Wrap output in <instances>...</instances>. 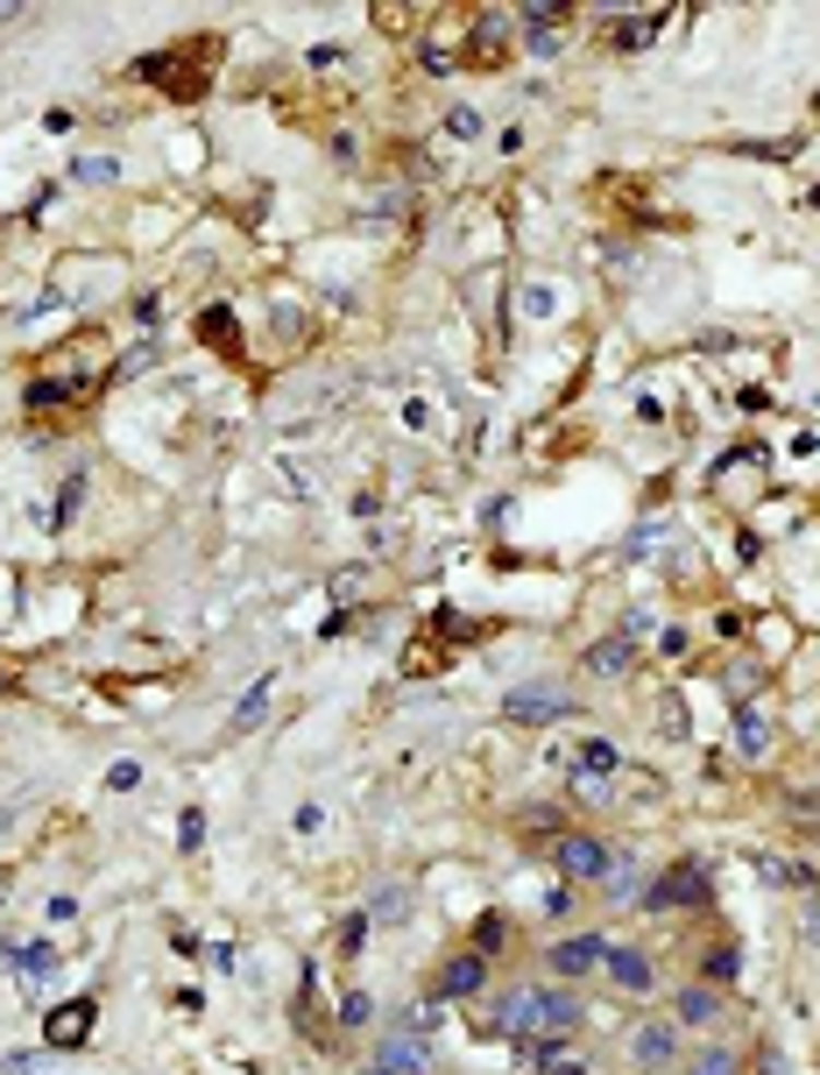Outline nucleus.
Returning a JSON list of instances; mask_svg holds the SVG:
<instances>
[{"mask_svg":"<svg viewBox=\"0 0 820 1075\" xmlns=\"http://www.w3.org/2000/svg\"><path fill=\"white\" fill-rule=\"evenodd\" d=\"M262 714H270V680H255V686H248V700L234 708V729H255Z\"/></svg>","mask_w":820,"mask_h":1075,"instance_id":"obj_18","label":"nucleus"},{"mask_svg":"<svg viewBox=\"0 0 820 1075\" xmlns=\"http://www.w3.org/2000/svg\"><path fill=\"white\" fill-rule=\"evenodd\" d=\"M93 997H71V1005L64 1012H57V1019H50V1048H79V1040L85 1033H93Z\"/></svg>","mask_w":820,"mask_h":1075,"instance_id":"obj_10","label":"nucleus"},{"mask_svg":"<svg viewBox=\"0 0 820 1075\" xmlns=\"http://www.w3.org/2000/svg\"><path fill=\"white\" fill-rule=\"evenodd\" d=\"M764 1075H793V1068H785V1054H779V1048H764Z\"/></svg>","mask_w":820,"mask_h":1075,"instance_id":"obj_31","label":"nucleus"},{"mask_svg":"<svg viewBox=\"0 0 820 1075\" xmlns=\"http://www.w3.org/2000/svg\"><path fill=\"white\" fill-rule=\"evenodd\" d=\"M502 714H510V722H566V714H573V686H559V680H524V686H510V694H502Z\"/></svg>","mask_w":820,"mask_h":1075,"instance_id":"obj_2","label":"nucleus"},{"mask_svg":"<svg viewBox=\"0 0 820 1075\" xmlns=\"http://www.w3.org/2000/svg\"><path fill=\"white\" fill-rule=\"evenodd\" d=\"M602 885H608V899H616V906H630V891H637V857H622V849H616V863H608Z\"/></svg>","mask_w":820,"mask_h":1075,"instance_id":"obj_17","label":"nucleus"},{"mask_svg":"<svg viewBox=\"0 0 820 1075\" xmlns=\"http://www.w3.org/2000/svg\"><path fill=\"white\" fill-rule=\"evenodd\" d=\"M71 170H79V177H85V185H107V177H114V170H121V163H107V156H93V163H71Z\"/></svg>","mask_w":820,"mask_h":1075,"instance_id":"obj_28","label":"nucleus"},{"mask_svg":"<svg viewBox=\"0 0 820 1075\" xmlns=\"http://www.w3.org/2000/svg\"><path fill=\"white\" fill-rule=\"evenodd\" d=\"M0 694H14V672H0Z\"/></svg>","mask_w":820,"mask_h":1075,"instance_id":"obj_33","label":"nucleus"},{"mask_svg":"<svg viewBox=\"0 0 820 1075\" xmlns=\"http://www.w3.org/2000/svg\"><path fill=\"white\" fill-rule=\"evenodd\" d=\"M793 820H820V800H793Z\"/></svg>","mask_w":820,"mask_h":1075,"instance_id":"obj_32","label":"nucleus"},{"mask_svg":"<svg viewBox=\"0 0 820 1075\" xmlns=\"http://www.w3.org/2000/svg\"><path fill=\"white\" fill-rule=\"evenodd\" d=\"M36 1062H43V1054H8V1062H0V1075H28Z\"/></svg>","mask_w":820,"mask_h":1075,"instance_id":"obj_30","label":"nucleus"},{"mask_svg":"<svg viewBox=\"0 0 820 1075\" xmlns=\"http://www.w3.org/2000/svg\"><path fill=\"white\" fill-rule=\"evenodd\" d=\"M107 785H114V793H135V785H142V765H135V757H128V765H114Z\"/></svg>","mask_w":820,"mask_h":1075,"instance_id":"obj_27","label":"nucleus"},{"mask_svg":"<svg viewBox=\"0 0 820 1075\" xmlns=\"http://www.w3.org/2000/svg\"><path fill=\"white\" fill-rule=\"evenodd\" d=\"M736 1048H693V1062H686V1075H736Z\"/></svg>","mask_w":820,"mask_h":1075,"instance_id":"obj_16","label":"nucleus"},{"mask_svg":"<svg viewBox=\"0 0 820 1075\" xmlns=\"http://www.w3.org/2000/svg\"><path fill=\"white\" fill-rule=\"evenodd\" d=\"M673 1019H686V1026H714V1019H722V997H714L708 983H686V991L673 997Z\"/></svg>","mask_w":820,"mask_h":1075,"instance_id":"obj_11","label":"nucleus"},{"mask_svg":"<svg viewBox=\"0 0 820 1075\" xmlns=\"http://www.w3.org/2000/svg\"><path fill=\"white\" fill-rule=\"evenodd\" d=\"M602 955H608V941L602 934H573V941H559V948H551V977H594V969H602Z\"/></svg>","mask_w":820,"mask_h":1075,"instance_id":"obj_7","label":"nucleus"},{"mask_svg":"<svg viewBox=\"0 0 820 1075\" xmlns=\"http://www.w3.org/2000/svg\"><path fill=\"white\" fill-rule=\"evenodd\" d=\"M630 665H637V645H630V637H602V645L587 651V672H602V680H622Z\"/></svg>","mask_w":820,"mask_h":1075,"instance_id":"obj_12","label":"nucleus"},{"mask_svg":"<svg viewBox=\"0 0 820 1075\" xmlns=\"http://www.w3.org/2000/svg\"><path fill=\"white\" fill-rule=\"evenodd\" d=\"M736 751H742V757H764V751H771V722H764V714L736 708Z\"/></svg>","mask_w":820,"mask_h":1075,"instance_id":"obj_14","label":"nucleus"},{"mask_svg":"<svg viewBox=\"0 0 820 1075\" xmlns=\"http://www.w3.org/2000/svg\"><path fill=\"white\" fill-rule=\"evenodd\" d=\"M545 1062V1075H587V1062H573V1054H551V1048H531Z\"/></svg>","mask_w":820,"mask_h":1075,"instance_id":"obj_24","label":"nucleus"},{"mask_svg":"<svg viewBox=\"0 0 820 1075\" xmlns=\"http://www.w3.org/2000/svg\"><path fill=\"white\" fill-rule=\"evenodd\" d=\"M686 899H708V877H700L693 863H673V871L644 891V913H673V906H686Z\"/></svg>","mask_w":820,"mask_h":1075,"instance_id":"obj_5","label":"nucleus"},{"mask_svg":"<svg viewBox=\"0 0 820 1075\" xmlns=\"http://www.w3.org/2000/svg\"><path fill=\"white\" fill-rule=\"evenodd\" d=\"M658 22H616V50H644Z\"/></svg>","mask_w":820,"mask_h":1075,"instance_id":"obj_23","label":"nucleus"},{"mask_svg":"<svg viewBox=\"0 0 820 1075\" xmlns=\"http://www.w3.org/2000/svg\"><path fill=\"white\" fill-rule=\"evenodd\" d=\"M580 771H587V779H608V771H616V751H608V743H580Z\"/></svg>","mask_w":820,"mask_h":1075,"instance_id":"obj_20","label":"nucleus"},{"mask_svg":"<svg viewBox=\"0 0 820 1075\" xmlns=\"http://www.w3.org/2000/svg\"><path fill=\"white\" fill-rule=\"evenodd\" d=\"M368 920H376V928H404V920H411V891H404V885H382V891H376V913H368Z\"/></svg>","mask_w":820,"mask_h":1075,"instance_id":"obj_15","label":"nucleus"},{"mask_svg":"<svg viewBox=\"0 0 820 1075\" xmlns=\"http://www.w3.org/2000/svg\"><path fill=\"white\" fill-rule=\"evenodd\" d=\"M425 1068H431V1040L411 1033V1026L376 1048V1075H425Z\"/></svg>","mask_w":820,"mask_h":1075,"instance_id":"obj_4","label":"nucleus"},{"mask_svg":"<svg viewBox=\"0 0 820 1075\" xmlns=\"http://www.w3.org/2000/svg\"><path fill=\"white\" fill-rule=\"evenodd\" d=\"M482 983H488V962H482V955H453V962H445V977H439V997H474V991H482Z\"/></svg>","mask_w":820,"mask_h":1075,"instance_id":"obj_9","label":"nucleus"},{"mask_svg":"<svg viewBox=\"0 0 820 1075\" xmlns=\"http://www.w3.org/2000/svg\"><path fill=\"white\" fill-rule=\"evenodd\" d=\"M736 969H742V955L728 948V941H714V948H708V977L714 983H736Z\"/></svg>","mask_w":820,"mask_h":1075,"instance_id":"obj_19","label":"nucleus"},{"mask_svg":"<svg viewBox=\"0 0 820 1075\" xmlns=\"http://www.w3.org/2000/svg\"><path fill=\"white\" fill-rule=\"evenodd\" d=\"M177 842H185V849L205 842V814H199V806H185V820H177Z\"/></svg>","mask_w":820,"mask_h":1075,"instance_id":"obj_25","label":"nucleus"},{"mask_svg":"<svg viewBox=\"0 0 820 1075\" xmlns=\"http://www.w3.org/2000/svg\"><path fill=\"white\" fill-rule=\"evenodd\" d=\"M502 1033H573L580 1026V997L573 991H538V983H516L496 1005Z\"/></svg>","mask_w":820,"mask_h":1075,"instance_id":"obj_1","label":"nucleus"},{"mask_svg":"<svg viewBox=\"0 0 820 1075\" xmlns=\"http://www.w3.org/2000/svg\"><path fill=\"white\" fill-rule=\"evenodd\" d=\"M368 1012H376V1005H368V991H354L347 1005H340V1019H347V1026H368Z\"/></svg>","mask_w":820,"mask_h":1075,"instance_id":"obj_29","label":"nucleus"},{"mask_svg":"<svg viewBox=\"0 0 820 1075\" xmlns=\"http://www.w3.org/2000/svg\"><path fill=\"white\" fill-rule=\"evenodd\" d=\"M665 538H673V524H644V531H630V559H644V552H658Z\"/></svg>","mask_w":820,"mask_h":1075,"instance_id":"obj_22","label":"nucleus"},{"mask_svg":"<svg viewBox=\"0 0 820 1075\" xmlns=\"http://www.w3.org/2000/svg\"><path fill=\"white\" fill-rule=\"evenodd\" d=\"M551 863H559V877L602 885V877H608V863H616V849H608L602 835H559V842H551Z\"/></svg>","mask_w":820,"mask_h":1075,"instance_id":"obj_3","label":"nucleus"},{"mask_svg":"<svg viewBox=\"0 0 820 1075\" xmlns=\"http://www.w3.org/2000/svg\"><path fill=\"white\" fill-rule=\"evenodd\" d=\"M757 871H764L771 885H813V871H799V863H779V857H764Z\"/></svg>","mask_w":820,"mask_h":1075,"instance_id":"obj_21","label":"nucleus"},{"mask_svg":"<svg viewBox=\"0 0 820 1075\" xmlns=\"http://www.w3.org/2000/svg\"><path fill=\"white\" fill-rule=\"evenodd\" d=\"M8 962H14V977H22V983H50V977H57V955L43 948V941H22V948H8Z\"/></svg>","mask_w":820,"mask_h":1075,"instance_id":"obj_13","label":"nucleus"},{"mask_svg":"<svg viewBox=\"0 0 820 1075\" xmlns=\"http://www.w3.org/2000/svg\"><path fill=\"white\" fill-rule=\"evenodd\" d=\"M630 1062H637V1068H673V1062H679V1033H673V1026H637Z\"/></svg>","mask_w":820,"mask_h":1075,"instance_id":"obj_8","label":"nucleus"},{"mask_svg":"<svg viewBox=\"0 0 820 1075\" xmlns=\"http://www.w3.org/2000/svg\"><path fill=\"white\" fill-rule=\"evenodd\" d=\"M602 977L616 983V991L644 997L651 983H658V969H651V955H644V948H608V955H602Z\"/></svg>","mask_w":820,"mask_h":1075,"instance_id":"obj_6","label":"nucleus"},{"mask_svg":"<svg viewBox=\"0 0 820 1075\" xmlns=\"http://www.w3.org/2000/svg\"><path fill=\"white\" fill-rule=\"evenodd\" d=\"M445 134H460V142H474V134H482V114H474V107H453V121H445Z\"/></svg>","mask_w":820,"mask_h":1075,"instance_id":"obj_26","label":"nucleus"}]
</instances>
